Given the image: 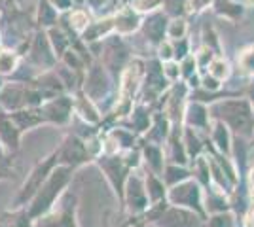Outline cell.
<instances>
[{
	"instance_id": "30bf717a",
	"label": "cell",
	"mask_w": 254,
	"mask_h": 227,
	"mask_svg": "<svg viewBox=\"0 0 254 227\" xmlns=\"http://www.w3.org/2000/svg\"><path fill=\"white\" fill-rule=\"evenodd\" d=\"M72 23H74L76 29H84V27H87V15L85 13H82V11H76V13H72Z\"/></svg>"
},
{
	"instance_id": "8fae6325",
	"label": "cell",
	"mask_w": 254,
	"mask_h": 227,
	"mask_svg": "<svg viewBox=\"0 0 254 227\" xmlns=\"http://www.w3.org/2000/svg\"><path fill=\"white\" fill-rule=\"evenodd\" d=\"M163 74L167 76L169 80H177L180 74V70H179V65H175V63H167L165 65V68H163Z\"/></svg>"
},
{
	"instance_id": "5b68a950",
	"label": "cell",
	"mask_w": 254,
	"mask_h": 227,
	"mask_svg": "<svg viewBox=\"0 0 254 227\" xmlns=\"http://www.w3.org/2000/svg\"><path fill=\"white\" fill-rule=\"evenodd\" d=\"M209 72H211L212 78H216L218 82L226 78V76L230 74V68H228V63H224L220 59H216V61H212L211 66H209Z\"/></svg>"
},
{
	"instance_id": "5bb4252c",
	"label": "cell",
	"mask_w": 254,
	"mask_h": 227,
	"mask_svg": "<svg viewBox=\"0 0 254 227\" xmlns=\"http://www.w3.org/2000/svg\"><path fill=\"white\" fill-rule=\"evenodd\" d=\"M159 51H161V59H165V61H167V59H171V57H173V49H171V45L169 44H165V45H161V47H159Z\"/></svg>"
},
{
	"instance_id": "9a60e30c",
	"label": "cell",
	"mask_w": 254,
	"mask_h": 227,
	"mask_svg": "<svg viewBox=\"0 0 254 227\" xmlns=\"http://www.w3.org/2000/svg\"><path fill=\"white\" fill-rule=\"evenodd\" d=\"M207 4H209V0H191V10H201Z\"/></svg>"
},
{
	"instance_id": "8992f818",
	"label": "cell",
	"mask_w": 254,
	"mask_h": 227,
	"mask_svg": "<svg viewBox=\"0 0 254 227\" xmlns=\"http://www.w3.org/2000/svg\"><path fill=\"white\" fill-rule=\"evenodd\" d=\"M15 55L11 51H0V72L6 74V72H11L15 68Z\"/></svg>"
},
{
	"instance_id": "7c38bea8",
	"label": "cell",
	"mask_w": 254,
	"mask_h": 227,
	"mask_svg": "<svg viewBox=\"0 0 254 227\" xmlns=\"http://www.w3.org/2000/svg\"><path fill=\"white\" fill-rule=\"evenodd\" d=\"M241 63H243V66L249 70V72H254V51L245 53L243 59H241Z\"/></svg>"
},
{
	"instance_id": "7a4b0ae2",
	"label": "cell",
	"mask_w": 254,
	"mask_h": 227,
	"mask_svg": "<svg viewBox=\"0 0 254 227\" xmlns=\"http://www.w3.org/2000/svg\"><path fill=\"white\" fill-rule=\"evenodd\" d=\"M152 68H148V82H146V97L150 95H158L165 89V74L163 68L159 70L158 65H150Z\"/></svg>"
},
{
	"instance_id": "2e32d148",
	"label": "cell",
	"mask_w": 254,
	"mask_h": 227,
	"mask_svg": "<svg viewBox=\"0 0 254 227\" xmlns=\"http://www.w3.org/2000/svg\"><path fill=\"white\" fill-rule=\"evenodd\" d=\"M78 2H84V0H78Z\"/></svg>"
},
{
	"instance_id": "3957f363",
	"label": "cell",
	"mask_w": 254,
	"mask_h": 227,
	"mask_svg": "<svg viewBox=\"0 0 254 227\" xmlns=\"http://www.w3.org/2000/svg\"><path fill=\"white\" fill-rule=\"evenodd\" d=\"M144 33L152 42H159L165 33V17L163 15H152L148 21L144 23Z\"/></svg>"
},
{
	"instance_id": "9c48e42d",
	"label": "cell",
	"mask_w": 254,
	"mask_h": 227,
	"mask_svg": "<svg viewBox=\"0 0 254 227\" xmlns=\"http://www.w3.org/2000/svg\"><path fill=\"white\" fill-rule=\"evenodd\" d=\"M161 0H137L135 2V6H137V10L140 11H152L156 10V6H158Z\"/></svg>"
},
{
	"instance_id": "ba28073f",
	"label": "cell",
	"mask_w": 254,
	"mask_h": 227,
	"mask_svg": "<svg viewBox=\"0 0 254 227\" xmlns=\"http://www.w3.org/2000/svg\"><path fill=\"white\" fill-rule=\"evenodd\" d=\"M165 6L173 15H179L182 13V8L186 6V0H165Z\"/></svg>"
},
{
	"instance_id": "277c9868",
	"label": "cell",
	"mask_w": 254,
	"mask_h": 227,
	"mask_svg": "<svg viewBox=\"0 0 254 227\" xmlns=\"http://www.w3.org/2000/svg\"><path fill=\"white\" fill-rule=\"evenodd\" d=\"M112 29V19H103V21H97L93 27H87L84 33L85 40H95L101 38V34H106Z\"/></svg>"
},
{
	"instance_id": "4fadbf2b",
	"label": "cell",
	"mask_w": 254,
	"mask_h": 227,
	"mask_svg": "<svg viewBox=\"0 0 254 227\" xmlns=\"http://www.w3.org/2000/svg\"><path fill=\"white\" fill-rule=\"evenodd\" d=\"M203 84H205V87H207V89H211V91H216V89H218V87H220V84H218V80H216V78H209V76H207V78H205V80H203Z\"/></svg>"
},
{
	"instance_id": "e0dca14e",
	"label": "cell",
	"mask_w": 254,
	"mask_h": 227,
	"mask_svg": "<svg viewBox=\"0 0 254 227\" xmlns=\"http://www.w3.org/2000/svg\"><path fill=\"white\" fill-rule=\"evenodd\" d=\"M0 84H2V82H0Z\"/></svg>"
},
{
	"instance_id": "6da1fadb",
	"label": "cell",
	"mask_w": 254,
	"mask_h": 227,
	"mask_svg": "<svg viewBox=\"0 0 254 227\" xmlns=\"http://www.w3.org/2000/svg\"><path fill=\"white\" fill-rule=\"evenodd\" d=\"M116 29L120 33H133L135 29H138V25H140V19H138V15L133 11V8H126L124 11H120V15L116 17Z\"/></svg>"
},
{
	"instance_id": "52a82bcc",
	"label": "cell",
	"mask_w": 254,
	"mask_h": 227,
	"mask_svg": "<svg viewBox=\"0 0 254 227\" xmlns=\"http://www.w3.org/2000/svg\"><path fill=\"white\" fill-rule=\"evenodd\" d=\"M171 38H182L184 33H186V23L182 19H175L173 23H169V29H167Z\"/></svg>"
}]
</instances>
